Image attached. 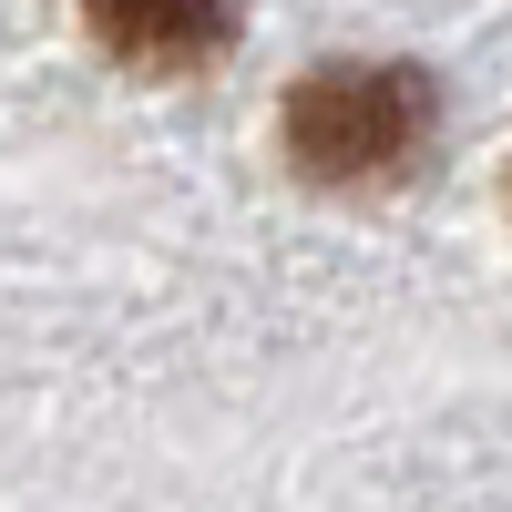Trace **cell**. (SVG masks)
<instances>
[{
    "label": "cell",
    "instance_id": "6da1fadb",
    "mask_svg": "<svg viewBox=\"0 0 512 512\" xmlns=\"http://www.w3.org/2000/svg\"><path fill=\"white\" fill-rule=\"evenodd\" d=\"M431 144V82L400 62H338L287 93V154L318 185H390Z\"/></svg>",
    "mask_w": 512,
    "mask_h": 512
},
{
    "label": "cell",
    "instance_id": "7a4b0ae2",
    "mask_svg": "<svg viewBox=\"0 0 512 512\" xmlns=\"http://www.w3.org/2000/svg\"><path fill=\"white\" fill-rule=\"evenodd\" d=\"M82 21L113 62H144V72H205L236 52L246 31V0H82Z\"/></svg>",
    "mask_w": 512,
    "mask_h": 512
}]
</instances>
